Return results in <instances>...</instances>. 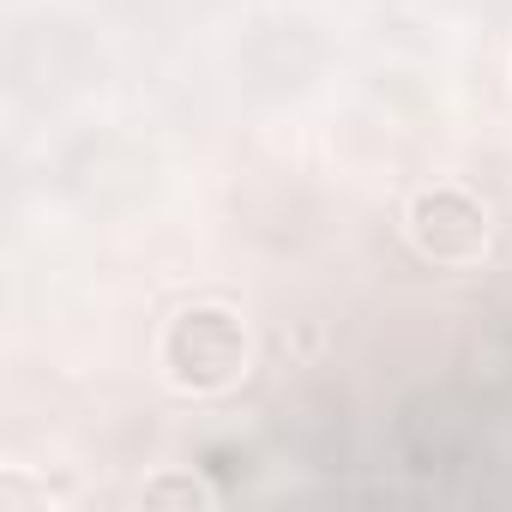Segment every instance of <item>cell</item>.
<instances>
[{
    "label": "cell",
    "mask_w": 512,
    "mask_h": 512,
    "mask_svg": "<svg viewBox=\"0 0 512 512\" xmlns=\"http://www.w3.org/2000/svg\"><path fill=\"white\" fill-rule=\"evenodd\" d=\"M169 362L193 386H217L241 368V332L229 314H187L169 338Z\"/></svg>",
    "instance_id": "obj_1"
},
{
    "label": "cell",
    "mask_w": 512,
    "mask_h": 512,
    "mask_svg": "<svg viewBox=\"0 0 512 512\" xmlns=\"http://www.w3.org/2000/svg\"><path fill=\"white\" fill-rule=\"evenodd\" d=\"M416 235H422L434 253H446V260H464V253L482 247V211H476L470 199H458V193L422 199V211H416Z\"/></svg>",
    "instance_id": "obj_2"
}]
</instances>
